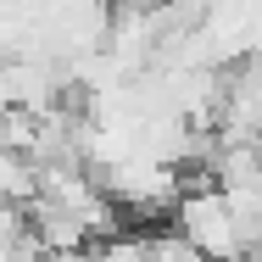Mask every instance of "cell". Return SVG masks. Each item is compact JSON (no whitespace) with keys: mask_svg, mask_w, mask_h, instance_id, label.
<instances>
[{"mask_svg":"<svg viewBox=\"0 0 262 262\" xmlns=\"http://www.w3.org/2000/svg\"><path fill=\"white\" fill-rule=\"evenodd\" d=\"M173 229L212 262H240L246 257V234H240V217L229 207V195H223V184L217 190H179V201H173Z\"/></svg>","mask_w":262,"mask_h":262,"instance_id":"6da1fadb","label":"cell"}]
</instances>
